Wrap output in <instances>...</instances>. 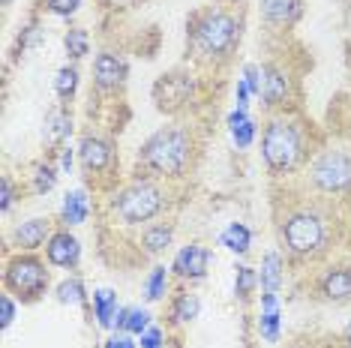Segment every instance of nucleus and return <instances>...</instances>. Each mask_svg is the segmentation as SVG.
<instances>
[{
  "label": "nucleus",
  "instance_id": "f257e3e1",
  "mask_svg": "<svg viewBox=\"0 0 351 348\" xmlns=\"http://www.w3.org/2000/svg\"><path fill=\"white\" fill-rule=\"evenodd\" d=\"M189 162V138L180 129H159L141 147V165L156 174H180Z\"/></svg>",
  "mask_w": 351,
  "mask_h": 348
},
{
  "label": "nucleus",
  "instance_id": "f03ea898",
  "mask_svg": "<svg viewBox=\"0 0 351 348\" xmlns=\"http://www.w3.org/2000/svg\"><path fill=\"white\" fill-rule=\"evenodd\" d=\"M241 25L228 12H204L193 21V45L207 58H222L237 45Z\"/></svg>",
  "mask_w": 351,
  "mask_h": 348
},
{
  "label": "nucleus",
  "instance_id": "7ed1b4c3",
  "mask_svg": "<svg viewBox=\"0 0 351 348\" xmlns=\"http://www.w3.org/2000/svg\"><path fill=\"white\" fill-rule=\"evenodd\" d=\"M261 153H265V162L274 171H291L303 156V141H300L298 126L285 121L267 123L265 138H261Z\"/></svg>",
  "mask_w": 351,
  "mask_h": 348
},
{
  "label": "nucleus",
  "instance_id": "20e7f679",
  "mask_svg": "<svg viewBox=\"0 0 351 348\" xmlns=\"http://www.w3.org/2000/svg\"><path fill=\"white\" fill-rule=\"evenodd\" d=\"M282 237H285L289 252H294V256H315V252H322V247L327 243L324 219L315 216V213H309V210H300V213H294V216L285 219Z\"/></svg>",
  "mask_w": 351,
  "mask_h": 348
},
{
  "label": "nucleus",
  "instance_id": "39448f33",
  "mask_svg": "<svg viewBox=\"0 0 351 348\" xmlns=\"http://www.w3.org/2000/svg\"><path fill=\"white\" fill-rule=\"evenodd\" d=\"M162 210V192L154 184H132L114 199V213L123 223H147Z\"/></svg>",
  "mask_w": 351,
  "mask_h": 348
},
{
  "label": "nucleus",
  "instance_id": "423d86ee",
  "mask_svg": "<svg viewBox=\"0 0 351 348\" xmlns=\"http://www.w3.org/2000/svg\"><path fill=\"white\" fill-rule=\"evenodd\" d=\"M45 286H49V273H45L43 261H36L34 256L10 261V267H6V288L10 291L25 300H34L43 295Z\"/></svg>",
  "mask_w": 351,
  "mask_h": 348
},
{
  "label": "nucleus",
  "instance_id": "0eeeda50",
  "mask_svg": "<svg viewBox=\"0 0 351 348\" xmlns=\"http://www.w3.org/2000/svg\"><path fill=\"white\" fill-rule=\"evenodd\" d=\"M313 184L324 192H339L351 184V156L342 150H327L313 162Z\"/></svg>",
  "mask_w": 351,
  "mask_h": 348
},
{
  "label": "nucleus",
  "instance_id": "6e6552de",
  "mask_svg": "<svg viewBox=\"0 0 351 348\" xmlns=\"http://www.w3.org/2000/svg\"><path fill=\"white\" fill-rule=\"evenodd\" d=\"M207 261H210V252L204 247H198V243H189V247H183L178 256H174L171 271L183 276V279H202L207 273Z\"/></svg>",
  "mask_w": 351,
  "mask_h": 348
},
{
  "label": "nucleus",
  "instance_id": "1a4fd4ad",
  "mask_svg": "<svg viewBox=\"0 0 351 348\" xmlns=\"http://www.w3.org/2000/svg\"><path fill=\"white\" fill-rule=\"evenodd\" d=\"M193 93V82L189 78H180V75H169L156 84V99L162 108H178L189 99Z\"/></svg>",
  "mask_w": 351,
  "mask_h": 348
},
{
  "label": "nucleus",
  "instance_id": "9d476101",
  "mask_svg": "<svg viewBox=\"0 0 351 348\" xmlns=\"http://www.w3.org/2000/svg\"><path fill=\"white\" fill-rule=\"evenodd\" d=\"M45 252H49V261L58 267H73L78 256H82V247H78V240L69 232H60L54 234L49 240V247H45Z\"/></svg>",
  "mask_w": 351,
  "mask_h": 348
},
{
  "label": "nucleus",
  "instance_id": "9b49d317",
  "mask_svg": "<svg viewBox=\"0 0 351 348\" xmlns=\"http://www.w3.org/2000/svg\"><path fill=\"white\" fill-rule=\"evenodd\" d=\"M123 75H126V66H123V60L121 58H114V54H108V51H102L97 63H93V78H97V84L102 87V90H108V87H117L123 82Z\"/></svg>",
  "mask_w": 351,
  "mask_h": 348
},
{
  "label": "nucleus",
  "instance_id": "f8f14e48",
  "mask_svg": "<svg viewBox=\"0 0 351 348\" xmlns=\"http://www.w3.org/2000/svg\"><path fill=\"white\" fill-rule=\"evenodd\" d=\"M78 153H82V165L87 171H102L108 165V160H111V145L108 141H102V138L87 136L82 141V147H78Z\"/></svg>",
  "mask_w": 351,
  "mask_h": 348
},
{
  "label": "nucleus",
  "instance_id": "ddd939ff",
  "mask_svg": "<svg viewBox=\"0 0 351 348\" xmlns=\"http://www.w3.org/2000/svg\"><path fill=\"white\" fill-rule=\"evenodd\" d=\"M285 93H289V82H285V75L279 73L276 66L261 69V97H265L267 105H279V102L285 99Z\"/></svg>",
  "mask_w": 351,
  "mask_h": 348
},
{
  "label": "nucleus",
  "instance_id": "4468645a",
  "mask_svg": "<svg viewBox=\"0 0 351 348\" xmlns=\"http://www.w3.org/2000/svg\"><path fill=\"white\" fill-rule=\"evenodd\" d=\"M261 12L274 25H291L300 15V0H261Z\"/></svg>",
  "mask_w": 351,
  "mask_h": 348
},
{
  "label": "nucleus",
  "instance_id": "2eb2a0df",
  "mask_svg": "<svg viewBox=\"0 0 351 348\" xmlns=\"http://www.w3.org/2000/svg\"><path fill=\"white\" fill-rule=\"evenodd\" d=\"M322 291H324L327 300H348L351 297V271L348 267L330 271L322 279Z\"/></svg>",
  "mask_w": 351,
  "mask_h": 348
},
{
  "label": "nucleus",
  "instance_id": "dca6fc26",
  "mask_svg": "<svg viewBox=\"0 0 351 348\" xmlns=\"http://www.w3.org/2000/svg\"><path fill=\"white\" fill-rule=\"evenodd\" d=\"M45 234H49V223L45 219H30V223H21L15 228V243L25 249H36L43 247Z\"/></svg>",
  "mask_w": 351,
  "mask_h": 348
},
{
  "label": "nucleus",
  "instance_id": "f3484780",
  "mask_svg": "<svg viewBox=\"0 0 351 348\" xmlns=\"http://www.w3.org/2000/svg\"><path fill=\"white\" fill-rule=\"evenodd\" d=\"M261 336L267 343H276L279 336V306H276V295H265L261 297Z\"/></svg>",
  "mask_w": 351,
  "mask_h": 348
},
{
  "label": "nucleus",
  "instance_id": "a211bd4d",
  "mask_svg": "<svg viewBox=\"0 0 351 348\" xmlns=\"http://www.w3.org/2000/svg\"><path fill=\"white\" fill-rule=\"evenodd\" d=\"M93 306H97V321L99 327H111L117 319V295L111 288H99L93 295Z\"/></svg>",
  "mask_w": 351,
  "mask_h": 348
},
{
  "label": "nucleus",
  "instance_id": "6ab92c4d",
  "mask_svg": "<svg viewBox=\"0 0 351 348\" xmlns=\"http://www.w3.org/2000/svg\"><path fill=\"white\" fill-rule=\"evenodd\" d=\"M228 126H231V138H234L237 147H250L252 138H255V123L246 117L243 108H237L234 114L228 117Z\"/></svg>",
  "mask_w": 351,
  "mask_h": 348
},
{
  "label": "nucleus",
  "instance_id": "aec40b11",
  "mask_svg": "<svg viewBox=\"0 0 351 348\" xmlns=\"http://www.w3.org/2000/svg\"><path fill=\"white\" fill-rule=\"evenodd\" d=\"M258 282H261V288H265V295H276L279 282H282V261H279L276 252H270V256L265 258Z\"/></svg>",
  "mask_w": 351,
  "mask_h": 348
},
{
  "label": "nucleus",
  "instance_id": "412c9836",
  "mask_svg": "<svg viewBox=\"0 0 351 348\" xmlns=\"http://www.w3.org/2000/svg\"><path fill=\"white\" fill-rule=\"evenodd\" d=\"M84 216H87V195L82 189L66 192V199H63V219L69 225H78V223H84Z\"/></svg>",
  "mask_w": 351,
  "mask_h": 348
},
{
  "label": "nucleus",
  "instance_id": "4be33fe9",
  "mask_svg": "<svg viewBox=\"0 0 351 348\" xmlns=\"http://www.w3.org/2000/svg\"><path fill=\"white\" fill-rule=\"evenodd\" d=\"M117 327L123 334H145L150 327V315L145 310H121L117 312Z\"/></svg>",
  "mask_w": 351,
  "mask_h": 348
},
{
  "label": "nucleus",
  "instance_id": "5701e85b",
  "mask_svg": "<svg viewBox=\"0 0 351 348\" xmlns=\"http://www.w3.org/2000/svg\"><path fill=\"white\" fill-rule=\"evenodd\" d=\"M250 240H252L250 228L241 225V223H231L226 232H222V247H228L231 252H241V256L250 249Z\"/></svg>",
  "mask_w": 351,
  "mask_h": 348
},
{
  "label": "nucleus",
  "instance_id": "b1692460",
  "mask_svg": "<svg viewBox=\"0 0 351 348\" xmlns=\"http://www.w3.org/2000/svg\"><path fill=\"white\" fill-rule=\"evenodd\" d=\"M169 243H171V228L169 225H154V228L145 232V237H141V247H145L147 252H162Z\"/></svg>",
  "mask_w": 351,
  "mask_h": 348
},
{
  "label": "nucleus",
  "instance_id": "393cba45",
  "mask_svg": "<svg viewBox=\"0 0 351 348\" xmlns=\"http://www.w3.org/2000/svg\"><path fill=\"white\" fill-rule=\"evenodd\" d=\"M45 126H49V141H60V138H66L69 132H73V117H69L66 112H51L49 114V121H45Z\"/></svg>",
  "mask_w": 351,
  "mask_h": 348
},
{
  "label": "nucleus",
  "instance_id": "a878e982",
  "mask_svg": "<svg viewBox=\"0 0 351 348\" xmlns=\"http://www.w3.org/2000/svg\"><path fill=\"white\" fill-rule=\"evenodd\" d=\"M198 310H202V303H198L195 295H180L178 303H174V310H171V319L174 321H193L198 315Z\"/></svg>",
  "mask_w": 351,
  "mask_h": 348
},
{
  "label": "nucleus",
  "instance_id": "bb28decb",
  "mask_svg": "<svg viewBox=\"0 0 351 348\" xmlns=\"http://www.w3.org/2000/svg\"><path fill=\"white\" fill-rule=\"evenodd\" d=\"M63 45H66V51H69V58H84L87 54V45H90V39H87V30L82 27H73L66 36H63Z\"/></svg>",
  "mask_w": 351,
  "mask_h": 348
},
{
  "label": "nucleus",
  "instance_id": "cd10ccee",
  "mask_svg": "<svg viewBox=\"0 0 351 348\" xmlns=\"http://www.w3.org/2000/svg\"><path fill=\"white\" fill-rule=\"evenodd\" d=\"M75 87H78V73L73 66H63L58 78H54V90H58V97L60 99H69L75 93Z\"/></svg>",
  "mask_w": 351,
  "mask_h": 348
},
{
  "label": "nucleus",
  "instance_id": "c85d7f7f",
  "mask_svg": "<svg viewBox=\"0 0 351 348\" xmlns=\"http://www.w3.org/2000/svg\"><path fill=\"white\" fill-rule=\"evenodd\" d=\"M165 282H169V273H165V267H154V273L147 276V286H145V295L147 300H159L165 295Z\"/></svg>",
  "mask_w": 351,
  "mask_h": 348
},
{
  "label": "nucleus",
  "instance_id": "c756f323",
  "mask_svg": "<svg viewBox=\"0 0 351 348\" xmlns=\"http://www.w3.org/2000/svg\"><path fill=\"white\" fill-rule=\"evenodd\" d=\"M82 297H84V288H82V282H78V279L60 282V288H58V300H60V303H78Z\"/></svg>",
  "mask_w": 351,
  "mask_h": 348
},
{
  "label": "nucleus",
  "instance_id": "7c9ffc66",
  "mask_svg": "<svg viewBox=\"0 0 351 348\" xmlns=\"http://www.w3.org/2000/svg\"><path fill=\"white\" fill-rule=\"evenodd\" d=\"M255 288V273L250 267H237V279H234V295L237 297H250V291Z\"/></svg>",
  "mask_w": 351,
  "mask_h": 348
},
{
  "label": "nucleus",
  "instance_id": "2f4dec72",
  "mask_svg": "<svg viewBox=\"0 0 351 348\" xmlns=\"http://www.w3.org/2000/svg\"><path fill=\"white\" fill-rule=\"evenodd\" d=\"M78 6H82V0H49V10L54 15H73Z\"/></svg>",
  "mask_w": 351,
  "mask_h": 348
},
{
  "label": "nucleus",
  "instance_id": "473e14b6",
  "mask_svg": "<svg viewBox=\"0 0 351 348\" xmlns=\"http://www.w3.org/2000/svg\"><path fill=\"white\" fill-rule=\"evenodd\" d=\"M243 82L250 87V93H261V69L258 66H246L243 69Z\"/></svg>",
  "mask_w": 351,
  "mask_h": 348
},
{
  "label": "nucleus",
  "instance_id": "72a5a7b5",
  "mask_svg": "<svg viewBox=\"0 0 351 348\" xmlns=\"http://www.w3.org/2000/svg\"><path fill=\"white\" fill-rule=\"evenodd\" d=\"M54 180H58V174H54L51 169H39L36 171V192H49V189L54 186Z\"/></svg>",
  "mask_w": 351,
  "mask_h": 348
},
{
  "label": "nucleus",
  "instance_id": "f704fd0d",
  "mask_svg": "<svg viewBox=\"0 0 351 348\" xmlns=\"http://www.w3.org/2000/svg\"><path fill=\"white\" fill-rule=\"evenodd\" d=\"M141 348H162V330L147 327L145 334H141Z\"/></svg>",
  "mask_w": 351,
  "mask_h": 348
},
{
  "label": "nucleus",
  "instance_id": "c9c22d12",
  "mask_svg": "<svg viewBox=\"0 0 351 348\" xmlns=\"http://www.w3.org/2000/svg\"><path fill=\"white\" fill-rule=\"evenodd\" d=\"M106 348H135V343L130 339V334H114L106 343Z\"/></svg>",
  "mask_w": 351,
  "mask_h": 348
},
{
  "label": "nucleus",
  "instance_id": "e433bc0d",
  "mask_svg": "<svg viewBox=\"0 0 351 348\" xmlns=\"http://www.w3.org/2000/svg\"><path fill=\"white\" fill-rule=\"evenodd\" d=\"M0 303H3V319H0V324H3V327H10L12 319H15V303H12L10 297H3Z\"/></svg>",
  "mask_w": 351,
  "mask_h": 348
},
{
  "label": "nucleus",
  "instance_id": "4c0bfd02",
  "mask_svg": "<svg viewBox=\"0 0 351 348\" xmlns=\"http://www.w3.org/2000/svg\"><path fill=\"white\" fill-rule=\"evenodd\" d=\"M0 208H3V210L12 208V184H10V180H3V201H0Z\"/></svg>",
  "mask_w": 351,
  "mask_h": 348
},
{
  "label": "nucleus",
  "instance_id": "58836bf2",
  "mask_svg": "<svg viewBox=\"0 0 351 348\" xmlns=\"http://www.w3.org/2000/svg\"><path fill=\"white\" fill-rule=\"evenodd\" d=\"M60 165H63V169H69V165H73V153H69V150H66V153H63V160H60Z\"/></svg>",
  "mask_w": 351,
  "mask_h": 348
},
{
  "label": "nucleus",
  "instance_id": "ea45409f",
  "mask_svg": "<svg viewBox=\"0 0 351 348\" xmlns=\"http://www.w3.org/2000/svg\"><path fill=\"white\" fill-rule=\"evenodd\" d=\"M348 343H351V330H348Z\"/></svg>",
  "mask_w": 351,
  "mask_h": 348
},
{
  "label": "nucleus",
  "instance_id": "a19ab883",
  "mask_svg": "<svg viewBox=\"0 0 351 348\" xmlns=\"http://www.w3.org/2000/svg\"><path fill=\"white\" fill-rule=\"evenodd\" d=\"M3 3H10V0H3Z\"/></svg>",
  "mask_w": 351,
  "mask_h": 348
}]
</instances>
